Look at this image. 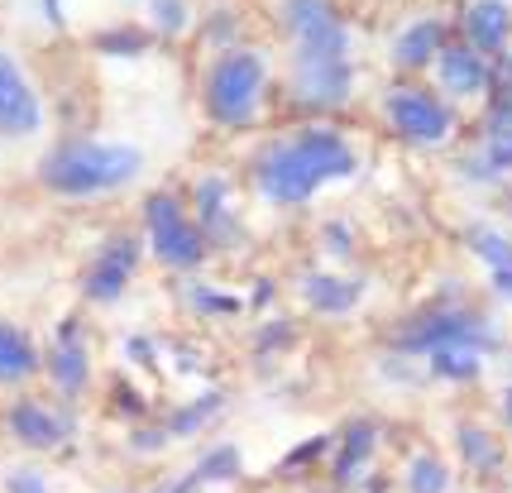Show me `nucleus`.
Wrapping results in <instances>:
<instances>
[{
	"label": "nucleus",
	"mask_w": 512,
	"mask_h": 493,
	"mask_svg": "<svg viewBox=\"0 0 512 493\" xmlns=\"http://www.w3.org/2000/svg\"><path fill=\"white\" fill-rule=\"evenodd\" d=\"M359 173L355 144L331 125H307L297 135L273 139L254 158V182L273 206H307L326 182H345Z\"/></svg>",
	"instance_id": "1"
},
{
	"label": "nucleus",
	"mask_w": 512,
	"mask_h": 493,
	"mask_svg": "<svg viewBox=\"0 0 512 493\" xmlns=\"http://www.w3.org/2000/svg\"><path fill=\"white\" fill-rule=\"evenodd\" d=\"M139 168H144V154L134 144H96V139H82V144L53 149L39 163V178L58 197H101V192H115V187L134 182Z\"/></svg>",
	"instance_id": "2"
},
{
	"label": "nucleus",
	"mask_w": 512,
	"mask_h": 493,
	"mask_svg": "<svg viewBox=\"0 0 512 493\" xmlns=\"http://www.w3.org/2000/svg\"><path fill=\"white\" fill-rule=\"evenodd\" d=\"M268 91V63L254 48H230L206 72V115L225 130H245Z\"/></svg>",
	"instance_id": "3"
},
{
	"label": "nucleus",
	"mask_w": 512,
	"mask_h": 493,
	"mask_svg": "<svg viewBox=\"0 0 512 493\" xmlns=\"http://www.w3.org/2000/svg\"><path fill=\"white\" fill-rule=\"evenodd\" d=\"M283 29L292 44V68H340L350 58V29L331 0H283Z\"/></svg>",
	"instance_id": "4"
},
{
	"label": "nucleus",
	"mask_w": 512,
	"mask_h": 493,
	"mask_svg": "<svg viewBox=\"0 0 512 493\" xmlns=\"http://www.w3.org/2000/svg\"><path fill=\"white\" fill-rule=\"evenodd\" d=\"M383 120L393 135L417 149H436L460 130V111L436 87H422V82H393L383 91Z\"/></svg>",
	"instance_id": "5"
},
{
	"label": "nucleus",
	"mask_w": 512,
	"mask_h": 493,
	"mask_svg": "<svg viewBox=\"0 0 512 493\" xmlns=\"http://www.w3.org/2000/svg\"><path fill=\"white\" fill-rule=\"evenodd\" d=\"M398 355H436L446 345H474V350H493V326L479 312H465V307H441V312H422L402 326L398 336Z\"/></svg>",
	"instance_id": "6"
},
{
	"label": "nucleus",
	"mask_w": 512,
	"mask_h": 493,
	"mask_svg": "<svg viewBox=\"0 0 512 493\" xmlns=\"http://www.w3.org/2000/svg\"><path fill=\"white\" fill-rule=\"evenodd\" d=\"M144 230H149V249L163 269H197L206 259V235L197 230V221L182 211V202L173 192H154L144 202Z\"/></svg>",
	"instance_id": "7"
},
{
	"label": "nucleus",
	"mask_w": 512,
	"mask_h": 493,
	"mask_svg": "<svg viewBox=\"0 0 512 493\" xmlns=\"http://www.w3.org/2000/svg\"><path fill=\"white\" fill-rule=\"evenodd\" d=\"M431 72H436V91L450 106L455 101H493V91H498V63L474 53L465 39H450Z\"/></svg>",
	"instance_id": "8"
},
{
	"label": "nucleus",
	"mask_w": 512,
	"mask_h": 493,
	"mask_svg": "<svg viewBox=\"0 0 512 493\" xmlns=\"http://www.w3.org/2000/svg\"><path fill=\"white\" fill-rule=\"evenodd\" d=\"M512 173V96L498 91L489 101V111L479 120V144L474 154H465V178L498 182Z\"/></svg>",
	"instance_id": "9"
},
{
	"label": "nucleus",
	"mask_w": 512,
	"mask_h": 493,
	"mask_svg": "<svg viewBox=\"0 0 512 493\" xmlns=\"http://www.w3.org/2000/svg\"><path fill=\"white\" fill-rule=\"evenodd\" d=\"M39 125H44L39 91H34V82L24 77V68L10 53H0V135L24 139V135H34Z\"/></svg>",
	"instance_id": "10"
},
{
	"label": "nucleus",
	"mask_w": 512,
	"mask_h": 493,
	"mask_svg": "<svg viewBox=\"0 0 512 493\" xmlns=\"http://www.w3.org/2000/svg\"><path fill=\"white\" fill-rule=\"evenodd\" d=\"M460 39L484 58H508L512 44V0H465L460 10Z\"/></svg>",
	"instance_id": "11"
},
{
	"label": "nucleus",
	"mask_w": 512,
	"mask_h": 493,
	"mask_svg": "<svg viewBox=\"0 0 512 493\" xmlns=\"http://www.w3.org/2000/svg\"><path fill=\"white\" fill-rule=\"evenodd\" d=\"M134 264H139V240H130V235L106 240V249L96 254V264L87 269V297L91 302H115L120 292L130 288Z\"/></svg>",
	"instance_id": "12"
},
{
	"label": "nucleus",
	"mask_w": 512,
	"mask_h": 493,
	"mask_svg": "<svg viewBox=\"0 0 512 493\" xmlns=\"http://www.w3.org/2000/svg\"><path fill=\"white\" fill-rule=\"evenodd\" d=\"M446 44H450V29H446V20H436V15L402 24L398 39H393V68L398 72L436 68V58H441V48Z\"/></svg>",
	"instance_id": "13"
},
{
	"label": "nucleus",
	"mask_w": 512,
	"mask_h": 493,
	"mask_svg": "<svg viewBox=\"0 0 512 493\" xmlns=\"http://www.w3.org/2000/svg\"><path fill=\"white\" fill-rule=\"evenodd\" d=\"M10 436L29 450H53V446H63L67 441V422L53 412V407L29 403V398H24V403L10 407Z\"/></svg>",
	"instance_id": "14"
},
{
	"label": "nucleus",
	"mask_w": 512,
	"mask_h": 493,
	"mask_svg": "<svg viewBox=\"0 0 512 493\" xmlns=\"http://www.w3.org/2000/svg\"><path fill=\"white\" fill-rule=\"evenodd\" d=\"M302 297L316 316H345L359 307L364 283L359 278H340V273H302Z\"/></svg>",
	"instance_id": "15"
},
{
	"label": "nucleus",
	"mask_w": 512,
	"mask_h": 493,
	"mask_svg": "<svg viewBox=\"0 0 512 493\" xmlns=\"http://www.w3.org/2000/svg\"><path fill=\"white\" fill-rule=\"evenodd\" d=\"M48 369H53L58 393H67V398H77V393L87 388L91 364H87V345H82V331H77V326H63V331H58V345H53Z\"/></svg>",
	"instance_id": "16"
},
{
	"label": "nucleus",
	"mask_w": 512,
	"mask_h": 493,
	"mask_svg": "<svg viewBox=\"0 0 512 493\" xmlns=\"http://www.w3.org/2000/svg\"><path fill=\"white\" fill-rule=\"evenodd\" d=\"M455 455H460V465L469 474H498L503 470V446H498V436H493L484 422H465L455 426Z\"/></svg>",
	"instance_id": "17"
},
{
	"label": "nucleus",
	"mask_w": 512,
	"mask_h": 493,
	"mask_svg": "<svg viewBox=\"0 0 512 493\" xmlns=\"http://www.w3.org/2000/svg\"><path fill=\"white\" fill-rule=\"evenodd\" d=\"M374 450H379V426L374 422H350L340 431V450H335V479L340 484H350L364 474V465L374 460Z\"/></svg>",
	"instance_id": "18"
},
{
	"label": "nucleus",
	"mask_w": 512,
	"mask_h": 493,
	"mask_svg": "<svg viewBox=\"0 0 512 493\" xmlns=\"http://www.w3.org/2000/svg\"><path fill=\"white\" fill-rule=\"evenodd\" d=\"M465 245L474 259L489 264V273L512 269V235L508 230H498V225H489V221H474V225H465Z\"/></svg>",
	"instance_id": "19"
},
{
	"label": "nucleus",
	"mask_w": 512,
	"mask_h": 493,
	"mask_svg": "<svg viewBox=\"0 0 512 493\" xmlns=\"http://www.w3.org/2000/svg\"><path fill=\"white\" fill-rule=\"evenodd\" d=\"M34 369H39V350H34V340L0 321V383L29 379Z\"/></svg>",
	"instance_id": "20"
},
{
	"label": "nucleus",
	"mask_w": 512,
	"mask_h": 493,
	"mask_svg": "<svg viewBox=\"0 0 512 493\" xmlns=\"http://www.w3.org/2000/svg\"><path fill=\"white\" fill-rule=\"evenodd\" d=\"M192 202H197V230L211 240V235L230 221V187H225V178H216V173L201 178L197 192H192Z\"/></svg>",
	"instance_id": "21"
},
{
	"label": "nucleus",
	"mask_w": 512,
	"mask_h": 493,
	"mask_svg": "<svg viewBox=\"0 0 512 493\" xmlns=\"http://www.w3.org/2000/svg\"><path fill=\"white\" fill-rule=\"evenodd\" d=\"M402 489L407 493H446L450 489V465L436 450H417L402 465Z\"/></svg>",
	"instance_id": "22"
},
{
	"label": "nucleus",
	"mask_w": 512,
	"mask_h": 493,
	"mask_svg": "<svg viewBox=\"0 0 512 493\" xmlns=\"http://www.w3.org/2000/svg\"><path fill=\"white\" fill-rule=\"evenodd\" d=\"M426 364H431L436 379L469 383V379H479V369H484V350H474V345H446V350L426 355Z\"/></svg>",
	"instance_id": "23"
},
{
	"label": "nucleus",
	"mask_w": 512,
	"mask_h": 493,
	"mask_svg": "<svg viewBox=\"0 0 512 493\" xmlns=\"http://www.w3.org/2000/svg\"><path fill=\"white\" fill-rule=\"evenodd\" d=\"M221 393H206V398H197V403L192 407H182L178 417H173V422H168V431H173V436H192V431H201V426L211 422V417H216V412H221Z\"/></svg>",
	"instance_id": "24"
},
{
	"label": "nucleus",
	"mask_w": 512,
	"mask_h": 493,
	"mask_svg": "<svg viewBox=\"0 0 512 493\" xmlns=\"http://www.w3.org/2000/svg\"><path fill=\"white\" fill-rule=\"evenodd\" d=\"M149 20L158 34H182L192 20V5L187 0H149Z\"/></svg>",
	"instance_id": "25"
},
{
	"label": "nucleus",
	"mask_w": 512,
	"mask_h": 493,
	"mask_svg": "<svg viewBox=\"0 0 512 493\" xmlns=\"http://www.w3.org/2000/svg\"><path fill=\"white\" fill-rule=\"evenodd\" d=\"M235 470H240V455H235V450H230V446L211 450V455L197 465V484H201V479H230Z\"/></svg>",
	"instance_id": "26"
},
{
	"label": "nucleus",
	"mask_w": 512,
	"mask_h": 493,
	"mask_svg": "<svg viewBox=\"0 0 512 493\" xmlns=\"http://www.w3.org/2000/svg\"><path fill=\"white\" fill-rule=\"evenodd\" d=\"M96 48H101V53H139V48H144V39H139L134 29H115V34H101V39H96Z\"/></svg>",
	"instance_id": "27"
},
{
	"label": "nucleus",
	"mask_w": 512,
	"mask_h": 493,
	"mask_svg": "<svg viewBox=\"0 0 512 493\" xmlns=\"http://www.w3.org/2000/svg\"><path fill=\"white\" fill-rule=\"evenodd\" d=\"M5 489H10V493H48V484H44V479H39L34 470H15Z\"/></svg>",
	"instance_id": "28"
},
{
	"label": "nucleus",
	"mask_w": 512,
	"mask_h": 493,
	"mask_svg": "<svg viewBox=\"0 0 512 493\" xmlns=\"http://www.w3.org/2000/svg\"><path fill=\"white\" fill-rule=\"evenodd\" d=\"M326 249H331V254H345V225H326Z\"/></svg>",
	"instance_id": "29"
},
{
	"label": "nucleus",
	"mask_w": 512,
	"mask_h": 493,
	"mask_svg": "<svg viewBox=\"0 0 512 493\" xmlns=\"http://www.w3.org/2000/svg\"><path fill=\"white\" fill-rule=\"evenodd\" d=\"M498 91H508L512 96V63L508 58H498ZM498 91H493V96H498Z\"/></svg>",
	"instance_id": "30"
},
{
	"label": "nucleus",
	"mask_w": 512,
	"mask_h": 493,
	"mask_svg": "<svg viewBox=\"0 0 512 493\" xmlns=\"http://www.w3.org/2000/svg\"><path fill=\"white\" fill-rule=\"evenodd\" d=\"M493 292H503V297H512V269H508V273H493Z\"/></svg>",
	"instance_id": "31"
},
{
	"label": "nucleus",
	"mask_w": 512,
	"mask_h": 493,
	"mask_svg": "<svg viewBox=\"0 0 512 493\" xmlns=\"http://www.w3.org/2000/svg\"><path fill=\"white\" fill-rule=\"evenodd\" d=\"M498 407H503V422H508V431H512V388H503V403Z\"/></svg>",
	"instance_id": "32"
},
{
	"label": "nucleus",
	"mask_w": 512,
	"mask_h": 493,
	"mask_svg": "<svg viewBox=\"0 0 512 493\" xmlns=\"http://www.w3.org/2000/svg\"><path fill=\"white\" fill-rule=\"evenodd\" d=\"M508 211H512V192H508Z\"/></svg>",
	"instance_id": "33"
}]
</instances>
